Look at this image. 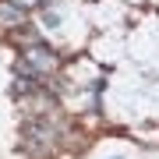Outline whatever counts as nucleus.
Here are the masks:
<instances>
[{
	"mask_svg": "<svg viewBox=\"0 0 159 159\" xmlns=\"http://www.w3.org/2000/svg\"><path fill=\"white\" fill-rule=\"evenodd\" d=\"M57 50L53 46H46V43H29L21 50V57H18V74L21 78H46V74H53L57 71Z\"/></svg>",
	"mask_w": 159,
	"mask_h": 159,
	"instance_id": "nucleus-1",
	"label": "nucleus"
},
{
	"mask_svg": "<svg viewBox=\"0 0 159 159\" xmlns=\"http://www.w3.org/2000/svg\"><path fill=\"white\" fill-rule=\"evenodd\" d=\"M21 148L32 156H50L57 148V127L46 120H29L21 127Z\"/></svg>",
	"mask_w": 159,
	"mask_h": 159,
	"instance_id": "nucleus-2",
	"label": "nucleus"
},
{
	"mask_svg": "<svg viewBox=\"0 0 159 159\" xmlns=\"http://www.w3.org/2000/svg\"><path fill=\"white\" fill-rule=\"evenodd\" d=\"M25 25V7L18 0H0V29H21Z\"/></svg>",
	"mask_w": 159,
	"mask_h": 159,
	"instance_id": "nucleus-3",
	"label": "nucleus"
}]
</instances>
